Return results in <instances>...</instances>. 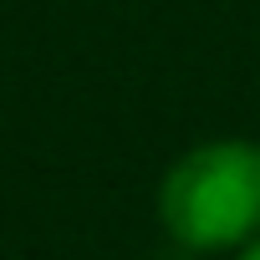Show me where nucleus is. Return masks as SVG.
Masks as SVG:
<instances>
[{
  "instance_id": "1",
  "label": "nucleus",
  "mask_w": 260,
  "mask_h": 260,
  "mask_svg": "<svg viewBox=\"0 0 260 260\" xmlns=\"http://www.w3.org/2000/svg\"><path fill=\"white\" fill-rule=\"evenodd\" d=\"M158 224L179 250L235 255L260 235V143L209 138L179 153L158 184Z\"/></svg>"
},
{
  "instance_id": "2",
  "label": "nucleus",
  "mask_w": 260,
  "mask_h": 260,
  "mask_svg": "<svg viewBox=\"0 0 260 260\" xmlns=\"http://www.w3.org/2000/svg\"><path fill=\"white\" fill-rule=\"evenodd\" d=\"M230 260H260V235H255V240H250V245H240V250H235V255H230Z\"/></svg>"
}]
</instances>
